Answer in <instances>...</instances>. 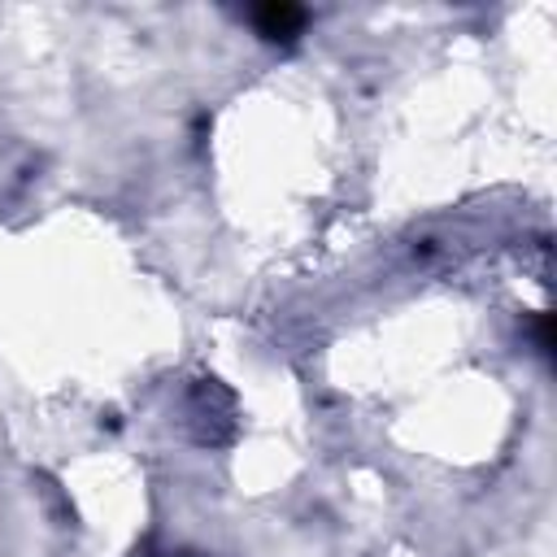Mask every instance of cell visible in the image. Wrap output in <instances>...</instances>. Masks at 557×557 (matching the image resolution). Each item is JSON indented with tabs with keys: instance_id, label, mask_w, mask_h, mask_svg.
<instances>
[{
	"instance_id": "6da1fadb",
	"label": "cell",
	"mask_w": 557,
	"mask_h": 557,
	"mask_svg": "<svg viewBox=\"0 0 557 557\" xmlns=\"http://www.w3.org/2000/svg\"><path fill=\"white\" fill-rule=\"evenodd\" d=\"M248 22H252V30H257L265 44H292V39H300V30H305L309 13H305L300 4L270 0V4L248 9Z\"/></svg>"
},
{
	"instance_id": "7a4b0ae2",
	"label": "cell",
	"mask_w": 557,
	"mask_h": 557,
	"mask_svg": "<svg viewBox=\"0 0 557 557\" xmlns=\"http://www.w3.org/2000/svg\"><path fill=\"white\" fill-rule=\"evenodd\" d=\"M531 335H535V348H540L544 357H553V318H548V313H540V318L531 322Z\"/></svg>"
},
{
	"instance_id": "3957f363",
	"label": "cell",
	"mask_w": 557,
	"mask_h": 557,
	"mask_svg": "<svg viewBox=\"0 0 557 557\" xmlns=\"http://www.w3.org/2000/svg\"><path fill=\"white\" fill-rule=\"evenodd\" d=\"M161 557H200V553H161Z\"/></svg>"
}]
</instances>
